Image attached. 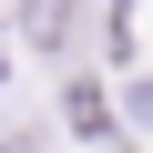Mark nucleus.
<instances>
[{"label": "nucleus", "instance_id": "obj_1", "mask_svg": "<svg viewBox=\"0 0 153 153\" xmlns=\"http://www.w3.org/2000/svg\"><path fill=\"white\" fill-rule=\"evenodd\" d=\"M21 21H31L41 51H71V41H82V0H21Z\"/></svg>", "mask_w": 153, "mask_h": 153}]
</instances>
